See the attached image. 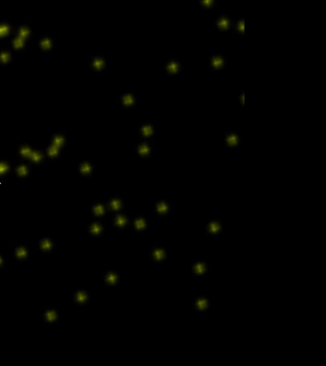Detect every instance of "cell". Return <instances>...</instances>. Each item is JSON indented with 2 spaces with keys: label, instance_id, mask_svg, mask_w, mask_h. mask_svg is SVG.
Wrapping results in <instances>:
<instances>
[{
  "label": "cell",
  "instance_id": "obj_14",
  "mask_svg": "<svg viewBox=\"0 0 326 366\" xmlns=\"http://www.w3.org/2000/svg\"><path fill=\"white\" fill-rule=\"evenodd\" d=\"M40 320L44 324L54 326L59 325L60 323V317L57 307L53 305L46 307L44 309L43 312L40 315Z\"/></svg>",
  "mask_w": 326,
  "mask_h": 366
},
{
  "label": "cell",
  "instance_id": "obj_13",
  "mask_svg": "<svg viewBox=\"0 0 326 366\" xmlns=\"http://www.w3.org/2000/svg\"><path fill=\"white\" fill-rule=\"evenodd\" d=\"M108 214L114 215L116 213L122 212L125 208V199L124 196L114 194L110 197L105 202Z\"/></svg>",
  "mask_w": 326,
  "mask_h": 366
},
{
  "label": "cell",
  "instance_id": "obj_4",
  "mask_svg": "<svg viewBox=\"0 0 326 366\" xmlns=\"http://www.w3.org/2000/svg\"><path fill=\"white\" fill-rule=\"evenodd\" d=\"M244 140L241 133L233 130H226L223 135V143L227 149L233 152H239L244 144Z\"/></svg>",
  "mask_w": 326,
  "mask_h": 366
},
{
  "label": "cell",
  "instance_id": "obj_10",
  "mask_svg": "<svg viewBox=\"0 0 326 366\" xmlns=\"http://www.w3.org/2000/svg\"><path fill=\"white\" fill-rule=\"evenodd\" d=\"M118 101L120 107L126 110H132L136 108L142 99L134 91H124L120 94Z\"/></svg>",
  "mask_w": 326,
  "mask_h": 366
},
{
  "label": "cell",
  "instance_id": "obj_32",
  "mask_svg": "<svg viewBox=\"0 0 326 366\" xmlns=\"http://www.w3.org/2000/svg\"><path fill=\"white\" fill-rule=\"evenodd\" d=\"M44 149L46 151L48 160L57 162V161L61 160L62 156H63L64 151L57 148V146L54 145L49 141L46 142L44 144Z\"/></svg>",
  "mask_w": 326,
  "mask_h": 366
},
{
  "label": "cell",
  "instance_id": "obj_16",
  "mask_svg": "<svg viewBox=\"0 0 326 366\" xmlns=\"http://www.w3.org/2000/svg\"><path fill=\"white\" fill-rule=\"evenodd\" d=\"M131 217L128 212L126 211L116 213L110 218V227H114V229L117 231H122L128 229V225Z\"/></svg>",
  "mask_w": 326,
  "mask_h": 366
},
{
  "label": "cell",
  "instance_id": "obj_22",
  "mask_svg": "<svg viewBox=\"0 0 326 366\" xmlns=\"http://www.w3.org/2000/svg\"><path fill=\"white\" fill-rule=\"evenodd\" d=\"M57 244L53 237L45 235L38 239L36 248L40 251V254H51L57 248Z\"/></svg>",
  "mask_w": 326,
  "mask_h": 366
},
{
  "label": "cell",
  "instance_id": "obj_38",
  "mask_svg": "<svg viewBox=\"0 0 326 366\" xmlns=\"http://www.w3.org/2000/svg\"><path fill=\"white\" fill-rule=\"evenodd\" d=\"M8 263L7 257L3 253L0 252V271L5 270Z\"/></svg>",
  "mask_w": 326,
  "mask_h": 366
},
{
  "label": "cell",
  "instance_id": "obj_19",
  "mask_svg": "<svg viewBox=\"0 0 326 366\" xmlns=\"http://www.w3.org/2000/svg\"><path fill=\"white\" fill-rule=\"evenodd\" d=\"M102 279L105 287H118L123 282L124 278L117 270L114 268H109L104 271L102 275Z\"/></svg>",
  "mask_w": 326,
  "mask_h": 366
},
{
  "label": "cell",
  "instance_id": "obj_25",
  "mask_svg": "<svg viewBox=\"0 0 326 366\" xmlns=\"http://www.w3.org/2000/svg\"><path fill=\"white\" fill-rule=\"evenodd\" d=\"M17 27L11 21L4 19L0 21V43L8 41L15 35Z\"/></svg>",
  "mask_w": 326,
  "mask_h": 366
},
{
  "label": "cell",
  "instance_id": "obj_28",
  "mask_svg": "<svg viewBox=\"0 0 326 366\" xmlns=\"http://www.w3.org/2000/svg\"><path fill=\"white\" fill-rule=\"evenodd\" d=\"M35 148L31 142H21L16 148L15 154L21 162H28Z\"/></svg>",
  "mask_w": 326,
  "mask_h": 366
},
{
  "label": "cell",
  "instance_id": "obj_12",
  "mask_svg": "<svg viewBox=\"0 0 326 366\" xmlns=\"http://www.w3.org/2000/svg\"><path fill=\"white\" fill-rule=\"evenodd\" d=\"M32 257L31 249L27 244H13V260L21 263L22 264H27L28 261Z\"/></svg>",
  "mask_w": 326,
  "mask_h": 366
},
{
  "label": "cell",
  "instance_id": "obj_30",
  "mask_svg": "<svg viewBox=\"0 0 326 366\" xmlns=\"http://www.w3.org/2000/svg\"><path fill=\"white\" fill-rule=\"evenodd\" d=\"M106 233V227L101 221L94 220L88 225V235L90 238H102Z\"/></svg>",
  "mask_w": 326,
  "mask_h": 366
},
{
  "label": "cell",
  "instance_id": "obj_1",
  "mask_svg": "<svg viewBox=\"0 0 326 366\" xmlns=\"http://www.w3.org/2000/svg\"><path fill=\"white\" fill-rule=\"evenodd\" d=\"M212 22L213 28L221 34L224 31L233 33L234 30V17L226 12L221 11L218 15L213 18Z\"/></svg>",
  "mask_w": 326,
  "mask_h": 366
},
{
  "label": "cell",
  "instance_id": "obj_29",
  "mask_svg": "<svg viewBox=\"0 0 326 366\" xmlns=\"http://www.w3.org/2000/svg\"><path fill=\"white\" fill-rule=\"evenodd\" d=\"M90 216L94 220L100 221L108 216L105 202L101 200L94 201L90 207Z\"/></svg>",
  "mask_w": 326,
  "mask_h": 366
},
{
  "label": "cell",
  "instance_id": "obj_15",
  "mask_svg": "<svg viewBox=\"0 0 326 366\" xmlns=\"http://www.w3.org/2000/svg\"><path fill=\"white\" fill-rule=\"evenodd\" d=\"M72 299L74 305L78 307H86L91 303L92 295L84 287H80L72 293Z\"/></svg>",
  "mask_w": 326,
  "mask_h": 366
},
{
  "label": "cell",
  "instance_id": "obj_39",
  "mask_svg": "<svg viewBox=\"0 0 326 366\" xmlns=\"http://www.w3.org/2000/svg\"><path fill=\"white\" fill-rule=\"evenodd\" d=\"M245 90H241L240 92H239V95H238V100L239 104H241V106H242V107H244L245 106Z\"/></svg>",
  "mask_w": 326,
  "mask_h": 366
},
{
  "label": "cell",
  "instance_id": "obj_33",
  "mask_svg": "<svg viewBox=\"0 0 326 366\" xmlns=\"http://www.w3.org/2000/svg\"><path fill=\"white\" fill-rule=\"evenodd\" d=\"M15 62V54L9 48L0 49V66L8 67Z\"/></svg>",
  "mask_w": 326,
  "mask_h": 366
},
{
  "label": "cell",
  "instance_id": "obj_26",
  "mask_svg": "<svg viewBox=\"0 0 326 366\" xmlns=\"http://www.w3.org/2000/svg\"><path fill=\"white\" fill-rule=\"evenodd\" d=\"M96 167L88 159H84L78 163L77 170L82 178H91L96 172Z\"/></svg>",
  "mask_w": 326,
  "mask_h": 366
},
{
  "label": "cell",
  "instance_id": "obj_35",
  "mask_svg": "<svg viewBox=\"0 0 326 366\" xmlns=\"http://www.w3.org/2000/svg\"><path fill=\"white\" fill-rule=\"evenodd\" d=\"M16 35L19 36L29 44L31 43L34 38V33L31 28L27 25H21L17 27Z\"/></svg>",
  "mask_w": 326,
  "mask_h": 366
},
{
  "label": "cell",
  "instance_id": "obj_6",
  "mask_svg": "<svg viewBox=\"0 0 326 366\" xmlns=\"http://www.w3.org/2000/svg\"><path fill=\"white\" fill-rule=\"evenodd\" d=\"M184 69V65L182 63V60L179 57L170 56L168 59L165 60L163 70L169 78H174V76L180 75Z\"/></svg>",
  "mask_w": 326,
  "mask_h": 366
},
{
  "label": "cell",
  "instance_id": "obj_11",
  "mask_svg": "<svg viewBox=\"0 0 326 366\" xmlns=\"http://www.w3.org/2000/svg\"><path fill=\"white\" fill-rule=\"evenodd\" d=\"M168 250L159 245H154L148 251L147 259L154 265H161L168 260Z\"/></svg>",
  "mask_w": 326,
  "mask_h": 366
},
{
  "label": "cell",
  "instance_id": "obj_27",
  "mask_svg": "<svg viewBox=\"0 0 326 366\" xmlns=\"http://www.w3.org/2000/svg\"><path fill=\"white\" fill-rule=\"evenodd\" d=\"M45 150L43 148H35L31 154L28 162L32 167L41 168L46 164L48 161Z\"/></svg>",
  "mask_w": 326,
  "mask_h": 366
},
{
  "label": "cell",
  "instance_id": "obj_9",
  "mask_svg": "<svg viewBox=\"0 0 326 366\" xmlns=\"http://www.w3.org/2000/svg\"><path fill=\"white\" fill-rule=\"evenodd\" d=\"M151 221L152 218H149L144 215L135 216L131 218L128 229H131L133 233L142 234L148 231Z\"/></svg>",
  "mask_w": 326,
  "mask_h": 366
},
{
  "label": "cell",
  "instance_id": "obj_37",
  "mask_svg": "<svg viewBox=\"0 0 326 366\" xmlns=\"http://www.w3.org/2000/svg\"><path fill=\"white\" fill-rule=\"evenodd\" d=\"M197 2L198 3L197 6L201 8V11H206L208 10L214 11L215 3H216L215 0H198Z\"/></svg>",
  "mask_w": 326,
  "mask_h": 366
},
{
  "label": "cell",
  "instance_id": "obj_20",
  "mask_svg": "<svg viewBox=\"0 0 326 366\" xmlns=\"http://www.w3.org/2000/svg\"><path fill=\"white\" fill-rule=\"evenodd\" d=\"M57 42L55 38L51 34H44L38 38L36 48L40 52L50 54L55 50Z\"/></svg>",
  "mask_w": 326,
  "mask_h": 366
},
{
  "label": "cell",
  "instance_id": "obj_7",
  "mask_svg": "<svg viewBox=\"0 0 326 366\" xmlns=\"http://www.w3.org/2000/svg\"><path fill=\"white\" fill-rule=\"evenodd\" d=\"M212 299L207 297L206 294H199L193 298L191 306L195 313H208L211 311Z\"/></svg>",
  "mask_w": 326,
  "mask_h": 366
},
{
  "label": "cell",
  "instance_id": "obj_2",
  "mask_svg": "<svg viewBox=\"0 0 326 366\" xmlns=\"http://www.w3.org/2000/svg\"><path fill=\"white\" fill-rule=\"evenodd\" d=\"M109 61L102 54H94L88 61V68L94 76H102L108 69Z\"/></svg>",
  "mask_w": 326,
  "mask_h": 366
},
{
  "label": "cell",
  "instance_id": "obj_21",
  "mask_svg": "<svg viewBox=\"0 0 326 366\" xmlns=\"http://www.w3.org/2000/svg\"><path fill=\"white\" fill-rule=\"evenodd\" d=\"M154 152V143L150 140H140L135 148V154L141 160H148Z\"/></svg>",
  "mask_w": 326,
  "mask_h": 366
},
{
  "label": "cell",
  "instance_id": "obj_17",
  "mask_svg": "<svg viewBox=\"0 0 326 366\" xmlns=\"http://www.w3.org/2000/svg\"><path fill=\"white\" fill-rule=\"evenodd\" d=\"M190 272L196 278L203 279L209 277L211 270L208 262L204 259H196L191 263Z\"/></svg>",
  "mask_w": 326,
  "mask_h": 366
},
{
  "label": "cell",
  "instance_id": "obj_36",
  "mask_svg": "<svg viewBox=\"0 0 326 366\" xmlns=\"http://www.w3.org/2000/svg\"><path fill=\"white\" fill-rule=\"evenodd\" d=\"M245 18L234 17V30L233 33L243 38H245Z\"/></svg>",
  "mask_w": 326,
  "mask_h": 366
},
{
  "label": "cell",
  "instance_id": "obj_18",
  "mask_svg": "<svg viewBox=\"0 0 326 366\" xmlns=\"http://www.w3.org/2000/svg\"><path fill=\"white\" fill-rule=\"evenodd\" d=\"M228 58L223 54L215 53L207 58V68L209 71H222L227 67L226 60Z\"/></svg>",
  "mask_w": 326,
  "mask_h": 366
},
{
  "label": "cell",
  "instance_id": "obj_8",
  "mask_svg": "<svg viewBox=\"0 0 326 366\" xmlns=\"http://www.w3.org/2000/svg\"><path fill=\"white\" fill-rule=\"evenodd\" d=\"M154 210L152 216L158 218H162L169 216L174 212V202H170L168 200H158L153 202Z\"/></svg>",
  "mask_w": 326,
  "mask_h": 366
},
{
  "label": "cell",
  "instance_id": "obj_5",
  "mask_svg": "<svg viewBox=\"0 0 326 366\" xmlns=\"http://www.w3.org/2000/svg\"><path fill=\"white\" fill-rule=\"evenodd\" d=\"M137 134L140 140H152L154 141L157 135V128L154 124L149 120L141 121L138 126Z\"/></svg>",
  "mask_w": 326,
  "mask_h": 366
},
{
  "label": "cell",
  "instance_id": "obj_23",
  "mask_svg": "<svg viewBox=\"0 0 326 366\" xmlns=\"http://www.w3.org/2000/svg\"><path fill=\"white\" fill-rule=\"evenodd\" d=\"M7 43L8 48L11 49L15 54L25 53L29 44L23 38L16 35V34L8 40Z\"/></svg>",
  "mask_w": 326,
  "mask_h": 366
},
{
  "label": "cell",
  "instance_id": "obj_3",
  "mask_svg": "<svg viewBox=\"0 0 326 366\" xmlns=\"http://www.w3.org/2000/svg\"><path fill=\"white\" fill-rule=\"evenodd\" d=\"M203 231L211 238L220 239L224 234V227L220 218H210L202 223Z\"/></svg>",
  "mask_w": 326,
  "mask_h": 366
},
{
  "label": "cell",
  "instance_id": "obj_34",
  "mask_svg": "<svg viewBox=\"0 0 326 366\" xmlns=\"http://www.w3.org/2000/svg\"><path fill=\"white\" fill-rule=\"evenodd\" d=\"M48 141L64 151L68 144V136L63 132H56L50 136Z\"/></svg>",
  "mask_w": 326,
  "mask_h": 366
},
{
  "label": "cell",
  "instance_id": "obj_31",
  "mask_svg": "<svg viewBox=\"0 0 326 366\" xmlns=\"http://www.w3.org/2000/svg\"><path fill=\"white\" fill-rule=\"evenodd\" d=\"M14 168L11 158L0 160V184L13 174Z\"/></svg>",
  "mask_w": 326,
  "mask_h": 366
},
{
  "label": "cell",
  "instance_id": "obj_24",
  "mask_svg": "<svg viewBox=\"0 0 326 366\" xmlns=\"http://www.w3.org/2000/svg\"><path fill=\"white\" fill-rule=\"evenodd\" d=\"M32 172V166L29 162H21L14 167L13 175L20 180L25 181L31 178Z\"/></svg>",
  "mask_w": 326,
  "mask_h": 366
}]
</instances>
